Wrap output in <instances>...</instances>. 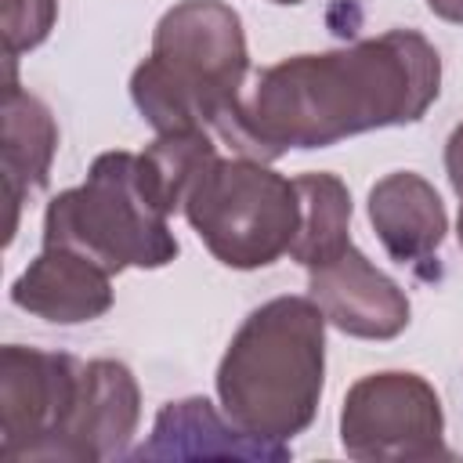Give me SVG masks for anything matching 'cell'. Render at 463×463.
<instances>
[{"label":"cell","instance_id":"1","mask_svg":"<svg viewBox=\"0 0 463 463\" xmlns=\"http://www.w3.org/2000/svg\"><path fill=\"white\" fill-rule=\"evenodd\" d=\"M438 94V47L416 29H387L268 65L224 123L221 141L239 156L271 163L293 148H329L354 134L416 123Z\"/></svg>","mask_w":463,"mask_h":463},{"label":"cell","instance_id":"2","mask_svg":"<svg viewBox=\"0 0 463 463\" xmlns=\"http://www.w3.org/2000/svg\"><path fill=\"white\" fill-rule=\"evenodd\" d=\"M326 326L311 297L289 293L246 315L217 365V402L239 430L289 445L311 427L326 387Z\"/></svg>","mask_w":463,"mask_h":463},{"label":"cell","instance_id":"3","mask_svg":"<svg viewBox=\"0 0 463 463\" xmlns=\"http://www.w3.org/2000/svg\"><path fill=\"white\" fill-rule=\"evenodd\" d=\"M250 51L242 18L224 0H181L152 33V54L130 76V98L156 134L210 130L242 105Z\"/></svg>","mask_w":463,"mask_h":463},{"label":"cell","instance_id":"4","mask_svg":"<svg viewBox=\"0 0 463 463\" xmlns=\"http://www.w3.org/2000/svg\"><path fill=\"white\" fill-rule=\"evenodd\" d=\"M170 203L141 152H101L83 184L58 192L43 210V246H69L109 275L166 268L177 257Z\"/></svg>","mask_w":463,"mask_h":463},{"label":"cell","instance_id":"5","mask_svg":"<svg viewBox=\"0 0 463 463\" xmlns=\"http://www.w3.org/2000/svg\"><path fill=\"white\" fill-rule=\"evenodd\" d=\"M181 213L224 268L253 271L289 253L300 228V192L264 159L213 152L192 177Z\"/></svg>","mask_w":463,"mask_h":463},{"label":"cell","instance_id":"6","mask_svg":"<svg viewBox=\"0 0 463 463\" xmlns=\"http://www.w3.org/2000/svg\"><path fill=\"white\" fill-rule=\"evenodd\" d=\"M340 445L351 459L369 463L449 459L438 391L405 369H380L354 380L340 405Z\"/></svg>","mask_w":463,"mask_h":463},{"label":"cell","instance_id":"7","mask_svg":"<svg viewBox=\"0 0 463 463\" xmlns=\"http://www.w3.org/2000/svg\"><path fill=\"white\" fill-rule=\"evenodd\" d=\"M83 383V362L65 351L7 344L0 351V459L54 463Z\"/></svg>","mask_w":463,"mask_h":463},{"label":"cell","instance_id":"8","mask_svg":"<svg viewBox=\"0 0 463 463\" xmlns=\"http://www.w3.org/2000/svg\"><path fill=\"white\" fill-rule=\"evenodd\" d=\"M307 297L322 307L326 322L358 340H394L409 326L405 289L383 275L354 242L329 264L307 271Z\"/></svg>","mask_w":463,"mask_h":463},{"label":"cell","instance_id":"9","mask_svg":"<svg viewBox=\"0 0 463 463\" xmlns=\"http://www.w3.org/2000/svg\"><path fill=\"white\" fill-rule=\"evenodd\" d=\"M141 420V391L134 373L116 358L83 365V383L69 427L58 441V463H98L127 452Z\"/></svg>","mask_w":463,"mask_h":463},{"label":"cell","instance_id":"10","mask_svg":"<svg viewBox=\"0 0 463 463\" xmlns=\"http://www.w3.org/2000/svg\"><path fill=\"white\" fill-rule=\"evenodd\" d=\"M11 300L54 326L94 322L112 307V275L69 246H43L11 282Z\"/></svg>","mask_w":463,"mask_h":463},{"label":"cell","instance_id":"11","mask_svg":"<svg viewBox=\"0 0 463 463\" xmlns=\"http://www.w3.org/2000/svg\"><path fill=\"white\" fill-rule=\"evenodd\" d=\"M206 459V456H224V459H260V463H282L289 459V445L253 438L239 430L224 409L217 412L210 398H177L166 402L156 412L152 434L141 449L130 452V459Z\"/></svg>","mask_w":463,"mask_h":463},{"label":"cell","instance_id":"12","mask_svg":"<svg viewBox=\"0 0 463 463\" xmlns=\"http://www.w3.org/2000/svg\"><path fill=\"white\" fill-rule=\"evenodd\" d=\"M369 224L398 264H423L438 253L449 232V213L438 188L416 170H394L369 188Z\"/></svg>","mask_w":463,"mask_h":463},{"label":"cell","instance_id":"13","mask_svg":"<svg viewBox=\"0 0 463 463\" xmlns=\"http://www.w3.org/2000/svg\"><path fill=\"white\" fill-rule=\"evenodd\" d=\"M58 152V123L47 109L43 98L29 94L14 80V58H7V87H4V141H0V159H4V188L11 203V221H7V242L14 239L18 228V206L29 192L47 184L51 159Z\"/></svg>","mask_w":463,"mask_h":463},{"label":"cell","instance_id":"14","mask_svg":"<svg viewBox=\"0 0 463 463\" xmlns=\"http://www.w3.org/2000/svg\"><path fill=\"white\" fill-rule=\"evenodd\" d=\"M300 192V228L289 257L307 271L351 246V192L336 174L311 170L293 177Z\"/></svg>","mask_w":463,"mask_h":463},{"label":"cell","instance_id":"15","mask_svg":"<svg viewBox=\"0 0 463 463\" xmlns=\"http://www.w3.org/2000/svg\"><path fill=\"white\" fill-rule=\"evenodd\" d=\"M58 18V0H0L4 58H18L40 47Z\"/></svg>","mask_w":463,"mask_h":463},{"label":"cell","instance_id":"16","mask_svg":"<svg viewBox=\"0 0 463 463\" xmlns=\"http://www.w3.org/2000/svg\"><path fill=\"white\" fill-rule=\"evenodd\" d=\"M445 174H449V184L456 188V195H463V123H456L445 141Z\"/></svg>","mask_w":463,"mask_h":463},{"label":"cell","instance_id":"17","mask_svg":"<svg viewBox=\"0 0 463 463\" xmlns=\"http://www.w3.org/2000/svg\"><path fill=\"white\" fill-rule=\"evenodd\" d=\"M427 7H430L438 18H445V22H452V25H463V0H427Z\"/></svg>","mask_w":463,"mask_h":463},{"label":"cell","instance_id":"18","mask_svg":"<svg viewBox=\"0 0 463 463\" xmlns=\"http://www.w3.org/2000/svg\"><path fill=\"white\" fill-rule=\"evenodd\" d=\"M456 239H459V250H463V195H459V217H456Z\"/></svg>","mask_w":463,"mask_h":463},{"label":"cell","instance_id":"19","mask_svg":"<svg viewBox=\"0 0 463 463\" xmlns=\"http://www.w3.org/2000/svg\"><path fill=\"white\" fill-rule=\"evenodd\" d=\"M271 4H304V0H271Z\"/></svg>","mask_w":463,"mask_h":463}]
</instances>
